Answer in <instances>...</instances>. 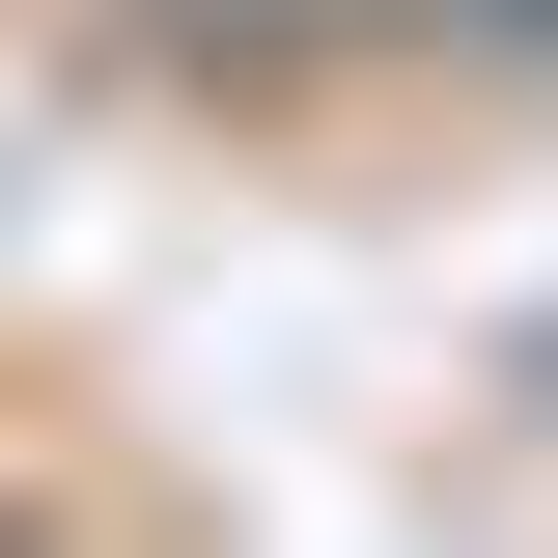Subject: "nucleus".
I'll return each mask as SVG.
<instances>
[{
  "instance_id": "f257e3e1",
  "label": "nucleus",
  "mask_w": 558,
  "mask_h": 558,
  "mask_svg": "<svg viewBox=\"0 0 558 558\" xmlns=\"http://www.w3.org/2000/svg\"><path fill=\"white\" fill-rule=\"evenodd\" d=\"M475 28H558V0H475Z\"/></svg>"
}]
</instances>
